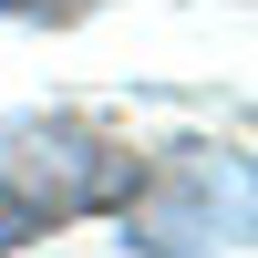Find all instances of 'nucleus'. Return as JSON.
<instances>
[{"label": "nucleus", "mask_w": 258, "mask_h": 258, "mask_svg": "<svg viewBox=\"0 0 258 258\" xmlns=\"http://www.w3.org/2000/svg\"><path fill=\"white\" fill-rule=\"evenodd\" d=\"M238 207H248L238 165H217L207 145H176V155L135 165V186H124V227H135L155 258H197V248H217L227 227H238Z\"/></svg>", "instance_id": "nucleus-1"}, {"label": "nucleus", "mask_w": 258, "mask_h": 258, "mask_svg": "<svg viewBox=\"0 0 258 258\" xmlns=\"http://www.w3.org/2000/svg\"><path fill=\"white\" fill-rule=\"evenodd\" d=\"M11 21H83V11H103V0H0Z\"/></svg>", "instance_id": "nucleus-2"}]
</instances>
